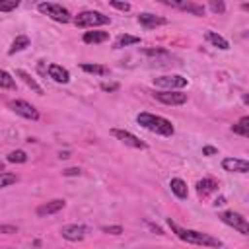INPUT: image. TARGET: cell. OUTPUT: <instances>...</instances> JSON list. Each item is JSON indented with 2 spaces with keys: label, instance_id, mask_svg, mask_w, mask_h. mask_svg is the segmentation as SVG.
Segmentation results:
<instances>
[{
  "label": "cell",
  "instance_id": "obj_1",
  "mask_svg": "<svg viewBox=\"0 0 249 249\" xmlns=\"http://www.w3.org/2000/svg\"><path fill=\"white\" fill-rule=\"evenodd\" d=\"M167 226L171 228V231L185 243H191V245H200V247H224V243L210 235V233H204V231H198V230H189V228H181L175 220L167 218Z\"/></svg>",
  "mask_w": 249,
  "mask_h": 249
},
{
  "label": "cell",
  "instance_id": "obj_2",
  "mask_svg": "<svg viewBox=\"0 0 249 249\" xmlns=\"http://www.w3.org/2000/svg\"><path fill=\"white\" fill-rule=\"evenodd\" d=\"M136 123H138V126H142V128H146L158 136H173L175 134V126L171 124V121L161 117V115L142 111L136 115Z\"/></svg>",
  "mask_w": 249,
  "mask_h": 249
},
{
  "label": "cell",
  "instance_id": "obj_3",
  "mask_svg": "<svg viewBox=\"0 0 249 249\" xmlns=\"http://www.w3.org/2000/svg\"><path fill=\"white\" fill-rule=\"evenodd\" d=\"M74 25L76 27H82V29H93V27H101V25H109L111 23V18L105 16L103 12H97V10H84L80 14H76L72 18Z\"/></svg>",
  "mask_w": 249,
  "mask_h": 249
},
{
  "label": "cell",
  "instance_id": "obj_4",
  "mask_svg": "<svg viewBox=\"0 0 249 249\" xmlns=\"http://www.w3.org/2000/svg\"><path fill=\"white\" fill-rule=\"evenodd\" d=\"M37 10H39L43 16L51 18L53 21H58V23H68V21H72L70 10L64 8L62 4H56V2H39V4H37Z\"/></svg>",
  "mask_w": 249,
  "mask_h": 249
},
{
  "label": "cell",
  "instance_id": "obj_5",
  "mask_svg": "<svg viewBox=\"0 0 249 249\" xmlns=\"http://www.w3.org/2000/svg\"><path fill=\"white\" fill-rule=\"evenodd\" d=\"M218 218H220L226 226L237 230L241 235H249V222H247V218H245L243 214L233 212V210H224V212L218 214Z\"/></svg>",
  "mask_w": 249,
  "mask_h": 249
},
{
  "label": "cell",
  "instance_id": "obj_6",
  "mask_svg": "<svg viewBox=\"0 0 249 249\" xmlns=\"http://www.w3.org/2000/svg\"><path fill=\"white\" fill-rule=\"evenodd\" d=\"M189 84V80L181 74H163L154 78V86L161 88V89H183Z\"/></svg>",
  "mask_w": 249,
  "mask_h": 249
},
{
  "label": "cell",
  "instance_id": "obj_7",
  "mask_svg": "<svg viewBox=\"0 0 249 249\" xmlns=\"http://www.w3.org/2000/svg\"><path fill=\"white\" fill-rule=\"evenodd\" d=\"M8 107H10L16 115H19V117H23V119L39 121V111H37V107L31 105L29 101H25V99H12V101L8 103Z\"/></svg>",
  "mask_w": 249,
  "mask_h": 249
},
{
  "label": "cell",
  "instance_id": "obj_8",
  "mask_svg": "<svg viewBox=\"0 0 249 249\" xmlns=\"http://www.w3.org/2000/svg\"><path fill=\"white\" fill-rule=\"evenodd\" d=\"M167 8H173V10H181V12H189L193 16H204V6L193 2V0H156Z\"/></svg>",
  "mask_w": 249,
  "mask_h": 249
},
{
  "label": "cell",
  "instance_id": "obj_9",
  "mask_svg": "<svg viewBox=\"0 0 249 249\" xmlns=\"http://www.w3.org/2000/svg\"><path fill=\"white\" fill-rule=\"evenodd\" d=\"M154 97L160 103L171 105V107H177V105H185L187 103V93H183L181 89H161V91H156Z\"/></svg>",
  "mask_w": 249,
  "mask_h": 249
},
{
  "label": "cell",
  "instance_id": "obj_10",
  "mask_svg": "<svg viewBox=\"0 0 249 249\" xmlns=\"http://www.w3.org/2000/svg\"><path fill=\"white\" fill-rule=\"evenodd\" d=\"M111 134L117 140H121L124 146H128V148H134V150H146L148 148V144L144 140H140L136 134H132V132H128L124 128H111Z\"/></svg>",
  "mask_w": 249,
  "mask_h": 249
},
{
  "label": "cell",
  "instance_id": "obj_11",
  "mask_svg": "<svg viewBox=\"0 0 249 249\" xmlns=\"http://www.w3.org/2000/svg\"><path fill=\"white\" fill-rule=\"evenodd\" d=\"M88 231H89V230H88L86 226H82V224H66V226L60 228V235H62L66 241H72V243L82 241Z\"/></svg>",
  "mask_w": 249,
  "mask_h": 249
},
{
  "label": "cell",
  "instance_id": "obj_12",
  "mask_svg": "<svg viewBox=\"0 0 249 249\" xmlns=\"http://www.w3.org/2000/svg\"><path fill=\"white\" fill-rule=\"evenodd\" d=\"M64 206H66V200H64V198H53V200H49V202L39 204L37 210H35V214H37L39 218H47V216H53V214L60 212Z\"/></svg>",
  "mask_w": 249,
  "mask_h": 249
},
{
  "label": "cell",
  "instance_id": "obj_13",
  "mask_svg": "<svg viewBox=\"0 0 249 249\" xmlns=\"http://www.w3.org/2000/svg\"><path fill=\"white\" fill-rule=\"evenodd\" d=\"M222 169L228 173H247L249 171V161L243 158H224L222 160Z\"/></svg>",
  "mask_w": 249,
  "mask_h": 249
},
{
  "label": "cell",
  "instance_id": "obj_14",
  "mask_svg": "<svg viewBox=\"0 0 249 249\" xmlns=\"http://www.w3.org/2000/svg\"><path fill=\"white\" fill-rule=\"evenodd\" d=\"M138 23L144 29H156L160 25H167V18H161V16H156L150 12H142V14H138Z\"/></svg>",
  "mask_w": 249,
  "mask_h": 249
},
{
  "label": "cell",
  "instance_id": "obj_15",
  "mask_svg": "<svg viewBox=\"0 0 249 249\" xmlns=\"http://www.w3.org/2000/svg\"><path fill=\"white\" fill-rule=\"evenodd\" d=\"M82 41H84L86 45H101V43L109 41V31H101V29L93 27L91 31H86V33L82 35Z\"/></svg>",
  "mask_w": 249,
  "mask_h": 249
},
{
  "label": "cell",
  "instance_id": "obj_16",
  "mask_svg": "<svg viewBox=\"0 0 249 249\" xmlns=\"http://www.w3.org/2000/svg\"><path fill=\"white\" fill-rule=\"evenodd\" d=\"M196 195L198 196H208L210 193H216L218 191V181L216 179H212V177H202V179H198L196 181Z\"/></svg>",
  "mask_w": 249,
  "mask_h": 249
},
{
  "label": "cell",
  "instance_id": "obj_17",
  "mask_svg": "<svg viewBox=\"0 0 249 249\" xmlns=\"http://www.w3.org/2000/svg\"><path fill=\"white\" fill-rule=\"evenodd\" d=\"M47 72H49V78L54 80L56 84H68L70 82V72L60 64H49Z\"/></svg>",
  "mask_w": 249,
  "mask_h": 249
},
{
  "label": "cell",
  "instance_id": "obj_18",
  "mask_svg": "<svg viewBox=\"0 0 249 249\" xmlns=\"http://www.w3.org/2000/svg\"><path fill=\"white\" fill-rule=\"evenodd\" d=\"M16 76H18V78H19V80H21V82H23V84L29 88V89H33L37 95H43V93H45V91H43V88L37 84V80H35V78H33L29 72H25V70L18 68V70H16Z\"/></svg>",
  "mask_w": 249,
  "mask_h": 249
},
{
  "label": "cell",
  "instance_id": "obj_19",
  "mask_svg": "<svg viewBox=\"0 0 249 249\" xmlns=\"http://www.w3.org/2000/svg\"><path fill=\"white\" fill-rule=\"evenodd\" d=\"M169 189H171V193H173L179 200H185V198L189 196V187H187V183H185L183 179H179V177H173V179L169 181Z\"/></svg>",
  "mask_w": 249,
  "mask_h": 249
},
{
  "label": "cell",
  "instance_id": "obj_20",
  "mask_svg": "<svg viewBox=\"0 0 249 249\" xmlns=\"http://www.w3.org/2000/svg\"><path fill=\"white\" fill-rule=\"evenodd\" d=\"M204 39L212 45V47H216V49H220V51H228L230 49V43H228V39L226 37H222L220 33H216V31H206L204 33Z\"/></svg>",
  "mask_w": 249,
  "mask_h": 249
},
{
  "label": "cell",
  "instance_id": "obj_21",
  "mask_svg": "<svg viewBox=\"0 0 249 249\" xmlns=\"http://www.w3.org/2000/svg\"><path fill=\"white\" fill-rule=\"evenodd\" d=\"M29 45H31V41H29V37H27V35H18V37L12 41V45H10V49H8V54L21 53V51H25Z\"/></svg>",
  "mask_w": 249,
  "mask_h": 249
},
{
  "label": "cell",
  "instance_id": "obj_22",
  "mask_svg": "<svg viewBox=\"0 0 249 249\" xmlns=\"http://www.w3.org/2000/svg\"><path fill=\"white\" fill-rule=\"evenodd\" d=\"M80 68L88 74H95V76H107L109 74V68L103 66V64H95V62H82Z\"/></svg>",
  "mask_w": 249,
  "mask_h": 249
},
{
  "label": "cell",
  "instance_id": "obj_23",
  "mask_svg": "<svg viewBox=\"0 0 249 249\" xmlns=\"http://www.w3.org/2000/svg\"><path fill=\"white\" fill-rule=\"evenodd\" d=\"M140 43V37L136 35H128V33H121L115 41V47L113 49H123V47H130V45H138Z\"/></svg>",
  "mask_w": 249,
  "mask_h": 249
},
{
  "label": "cell",
  "instance_id": "obj_24",
  "mask_svg": "<svg viewBox=\"0 0 249 249\" xmlns=\"http://www.w3.org/2000/svg\"><path fill=\"white\" fill-rule=\"evenodd\" d=\"M231 132H233V134H239V136H243V138H247V136H249V117L243 115V117L231 126Z\"/></svg>",
  "mask_w": 249,
  "mask_h": 249
},
{
  "label": "cell",
  "instance_id": "obj_25",
  "mask_svg": "<svg viewBox=\"0 0 249 249\" xmlns=\"http://www.w3.org/2000/svg\"><path fill=\"white\" fill-rule=\"evenodd\" d=\"M0 89H16V78L0 68Z\"/></svg>",
  "mask_w": 249,
  "mask_h": 249
},
{
  "label": "cell",
  "instance_id": "obj_26",
  "mask_svg": "<svg viewBox=\"0 0 249 249\" xmlns=\"http://www.w3.org/2000/svg\"><path fill=\"white\" fill-rule=\"evenodd\" d=\"M6 160H8L10 163H25V161H27V154H25L23 150H12Z\"/></svg>",
  "mask_w": 249,
  "mask_h": 249
},
{
  "label": "cell",
  "instance_id": "obj_27",
  "mask_svg": "<svg viewBox=\"0 0 249 249\" xmlns=\"http://www.w3.org/2000/svg\"><path fill=\"white\" fill-rule=\"evenodd\" d=\"M18 181V175L16 173H8V171H0V189L4 187H10Z\"/></svg>",
  "mask_w": 249,
  "mask_h": 249
},
{
  "label": "cell",
  "instance_id": "obj_28",
  "mask_svg": "<svg viewBox=\"0 0 249 249\" xmlns=\"http://www.w3.org/2000/svg\"><path fill=\"white\" fill-rule=\"evenodd\" d=\"M208 8H210L212 14L222 16V14L226 12V2H224V0H208Z\"/></svg>",
  "mask_w": 249,
  "mask_h": 249
},
{
  "label": "cell",
  "instance_id": "obj_29",
  "mask_svg": "<svg viewBox=\"0 0 249 249\" xmlns=\"http://www.w3.org/2000/svg\"><path fill=\"white\" fill-rule=\"evenodd\" d=\"M19 4H21V0H0V12H4V14L14 12Z\"/></svg>",
  "mask_w": 249,
  "mask_h": 249
},
{
  "label": "cell",
  "instance_id": "obj_30",
  "mask_svg": "<svg viewBox=\"0 0 249 249\" xmlns=\"http://www.w3.org/2000/svg\"><path fill=\"white\" fill-rule=\"evenodd\" d=\"M109 4H111L115 10H119V12H128V10H130V4H128V2H123V0H109Z\"/></svg>",
  "mask_w": 249,
  "mask_h": 249
},
{
  "label": "cell",
  "instance_id": "obj_31",
  "mask_svg": "<svg viewBox=\"0 0 249 249\" xmlns=\"http://www.w3.org/2000/svg\"><path fill=\"white\" fill-rule=\"evenodd\" d=\"M101 231L103 233H111V235H121L123 233V226H119V224L117 226H103Z\"/></svg>",
  "mask_w": 249,
  "mask_h": 249
},
{
  "label": "cell",
  "instance_id": "obj_32",
  "mask_svg": "<svg viewBox=\"0 0 249 249\" xmlns=\"http://www.w3.org/2000/svg\"><path fill=\"white\" fill-rule=\"evenodd\" d=\"M99 88H101L103 91H117V89H119V84H117V82H101Z\"/></svg>",
  "mask_w": 249,
  "mask_h": 249
},
{
  "label": "cell",
  "instance_id": "obj_33",
  "mask_svg": "<svg viewBox=\"0 0 249 249\" xmlns=\"http://www.w3.org/2000/svg\"><path fill=\"white\" fill-rule=\"evenodd\" d=\"M0 233H18V226H12V224H0Z\"/></svg>",
  "mask_w": 249,
  "mask_h": 249
},
{
  "label": "cell",
  "instance_id": "obj_34",
  "mask_svg": "<svg viewBox=\"0 0 249 249\" xmlns=\"http://www.w3.org/2000/svg\"><path fill=\"white\" fill-rule=\"evenodd\" d=\"M82 173V169L80 167H68V169H64L62 171V175L64 177H76V175H80Z\"/></svg>",
  "mask_w": 249,
  "mask_h": 249
},
{
  "label": "cell",
  "instance_id": "obj_35",
  "mask_svg": "<svg viewBox=\"0 0 249 249\" xmlns=\"http://www.w3.org/2000/svg\"><path fill=\"white\" fill-rule=\"evenodd\" d=\"M218 154V148H214V146H202V156H216Z\"/></svg>",
  "mask_w": 249,
  "mask_h": 249
},
{
  "label": "cell",
  "instance_id": "obj_36",
  "mask_svg": "<svg viewBox=\"0 0 249 249\" xmlns=\"http://www.w3.org/2000/svg\"><path fill=\"white\" fill-rule=\"evenodd\" d=\"M146 224H148V228H150L152 231H156L158 235H165V231H163V230H161L160 226H156V224H152V222H146Z\"/></svg>",
  "mask_w": 249,
  "mask_h": 249
},
{
  "label": "cell",
  "instance_id": "obj_37",
  "mask_svg": "<svg viewBox=\"0 0 249 249\" xmlns=\"http://www.w3.org/2000/svg\"><path fill=\"white\" fill-rule=\"evenodd\" d=\"M224 204H226V196H218L214 200V206H224Z\"/></svg>",
  "mask_w": 249,
  "mask_h": 249
},
{
  "label": "cell",
  "instance_id": "obj_38",
  "mask_svg": "<svg viewBox=\"0 0 249 249\" xmlns=\"http://www.w3.org/2000/svg\"><path fill=\"white\" fill-rule=\"evenodd\" d=\"M58 158H70V152H60Z\"/></svg>",
  "mask_w": 249,
  "mask_h": 249
},
{
  "label": "cell",
  "instance_id": "obj_39",
  "mask_svg": "<svg viewBox=\"0 0 249 249\" xmlns=\"http://www.w3.org/2000/svg\"><path fill=\"white\" fill-rule=\"evenodd\" d=\"M0 171H4V161H0Z\"/></svg>",
  "mask_w": 249,
  "mask_h": 249
}]
</instances>
